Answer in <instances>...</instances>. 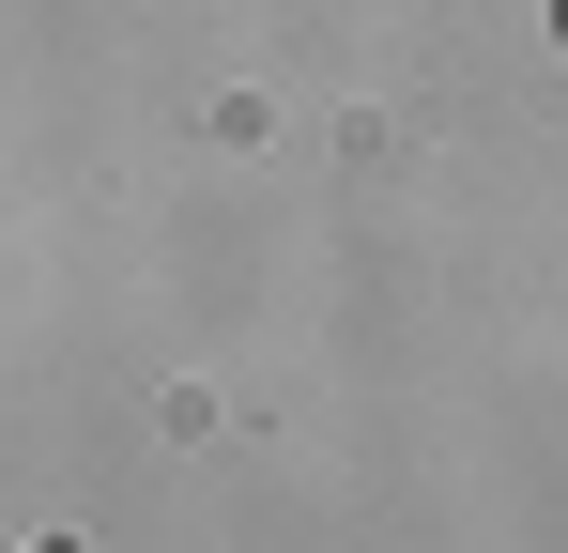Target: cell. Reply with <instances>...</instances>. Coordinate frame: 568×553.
<instances>
[{"label": "cell", "instance_id": "1", "mask_svg": "<svg viewBox=\"0 0 568 553\" xmlns=\"http://www.w3.org/2000/svg\"><path fill=\"white\" fill-rule=\"evenodd\" d=\"M554 16H568V0H554Z\"/></svg>", "mask_w": 568, "mask_h": 553}]
</instances>
